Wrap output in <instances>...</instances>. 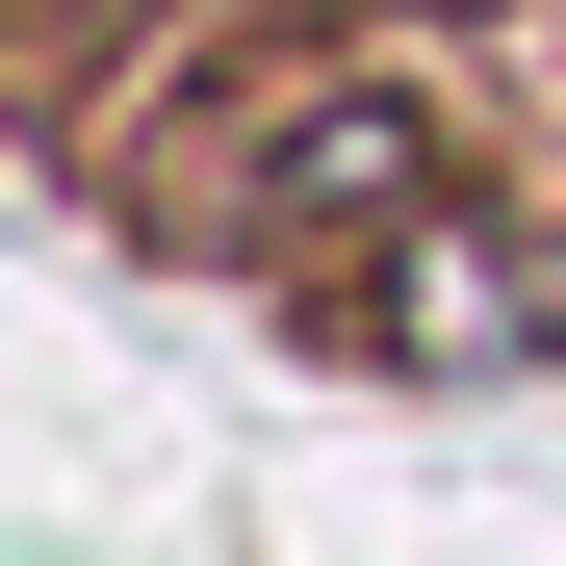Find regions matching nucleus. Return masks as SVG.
<instances>
[{
	"mask_svg": "<svg viewBox=\"0 0 566 566\" xmlns=\"http://www.w3.org/2000/svg\"><path fill=\"white\" fill-rule=\"evenodd\" d=\"M387 180H412V104H310L283 129V207H387Z\"/></svg>",
	"mask_w": 566,
	"mask_h": 566,
	"instance_id": "f257e3e1",
	"label": "nucleus"
}]
</instances>
